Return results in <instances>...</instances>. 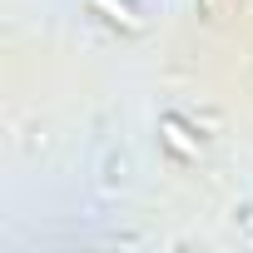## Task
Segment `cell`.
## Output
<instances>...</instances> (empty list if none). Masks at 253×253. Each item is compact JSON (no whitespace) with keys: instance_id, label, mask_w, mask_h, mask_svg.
Here are the masks:
<instances>
[{"instance_id":"2","label":"cell","mask_w":253,"mask_h":253,"mask_svg":"<svg viewBox=\"0 0 253 253\" xmlns=\"http://www.w3.org/2000/svg\"><path fill=\"white\" fill-rule=\"evenodd\" d=\"M164 134H169V144H174V149H184V154H194V144L184 139V129H179V124H164Z\"/></svg>"},{"instance_id":"1","label":"cell","mask_w":253,"mask_h":253,"mask_svg":"<svg viewBox=\"0 0 253 253\" xmlns=\"http://www.w3.org/2000/svg\"><path fill=\"white\" fill-rule=\"evenodd\" d=\"M89 5H94V10H104L109 20H119V25H129V30L139 25V15H134L129 5H124V0H89Z\"/></svg>"}]
</instances>
